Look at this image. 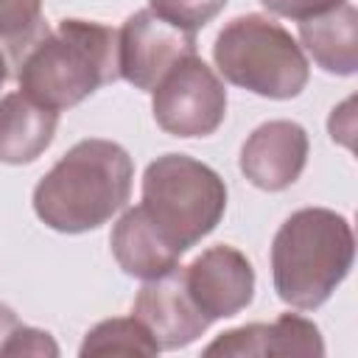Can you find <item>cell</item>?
<instances>
[{
	"instance_id": "obj_1",
	"label": "cell",
	"mask_w": 358,
	"mask_h": 358,
	"mask_svg": "<svg viewBox=\"0 0 358 358\" xmlns=\"http://www.w3.org/2000/svg\"><path fill=\"white\" fill-rule=\"evenodd\" d=\"M134 162L120 143L78 140L34 187L36 218L64 235L98 229L126 207Z\"/></svg>"
},
{
	"instance_id": "obj_2",
	"label": "cell",
	"mask_w": 358,
	"mask_h": 358,
	"mask_svg": "<svg viewBox=\"0 0 358 358\" xmlns=\"http://www.w3.org/2000/svg\"><path fill=\"white\" fill-rule=\"evenodd\" d=\"M117 78V31L92 20H62L17 64L20 92L56 112Z\"/></svg>"
},
{
	"instance_id": "obj_3",
	"label": "cell",
	"mask_w": 358,
	"mask_h": 358,
	"mask_svg": "<svg viewBox=\"0 0 358 358\" xmlns=\"http://www.w3.org/2000/svg\"><path fill=\"white\" fill-rule=\"evenodd\" d=\"M355 257L350 221L327 207L291 213L271 243V280L277 296L296 310H316L344 282Z\"/></svg>"
},
{
	"instance_id": "obj_4",
	"label": "cell",
	"mask_w": 358,
	"mask_h": 358,
	"mask_svg": "<svg viewBox=\"0 0 358 358\" xmlns=\"http://www.w3.org/2000/svg\"><path fill=\"white\" fill-rule=\"evenodd\" d=\"M218 73L260 98H296L310 78L302 45L266 14H241L229 20L213 45Z\"/></svg>"
},
{
	"instance_id": "obj_5",
	"label": "cell",
	"mask_w": 358,
	"mask_h": 358,
	"mask_svg": "<svg viewBox=\"0 0 358 358\" xmlns=\"http://www.w3.org/2000/svg\"><path fill=\"white\" fill-rule=\"evenodd\" d=\"M143 213L185 255L210 235L227 210V185L204 162L187 154H162L143 173Z\"/></svg>"
},
{
	"instance_id": "obj_6",
	"label": "cell",
	"mask_w": 358,
	"mask_h": 358,
	"mask_svg": "<svg viewBox=\"0 0 358 358\" xmlns=\"http://www.w3.org/2000/svg\"><path fill=\"white\" fill-rule=\"evenodd\" d=\"M151 112L165 134L207 137L227 117L224 81L204 59L193 53L151 90Z\"/></svg>"
},
{
	"instance_id": "obj_7",
	"label": "cell",
	"mask_w": 358,
	"mask_h": 358,
	"mask_svg": "<svg viewBox=\"0 0 358 358\" xmlns=\"http://www.w3.org/2000/svg\"><path fill=\"white\" fill-rule=\"evenodd\" d=\"M196 53V31L179 28L151 8L126 17L117 31V70L134 90L151 92L182 59Z\"/></svg>"
},
{
	"instance_id": "obj_8",
	"label": "cell",
	"mask_w": 358,
	"mask_h": 358,
	"mask_svg": "<svg viewBox=\"0 0 358 358\" xmlns=\"http://www.w3.org/2000/svg\"><path fill=\"white\" fill-rule=\"evenodd\" d=\"M185 288L207 322L241 313L255 296V268L249 257L227 243L204 249L182 266Z\"/></svg>"
},
{
	"instance_id": "obj_9",
	"label": "cell",
	"mask_w": 358,
	"mask_h": 358,
	"mask_svg": "<svg viewBox=\"0 0 358 358\" xmlns=\"http://www.w3.org/2000/svg\"><path fill=\"white\" fill-rule=\"evenodd\" d=\"M131 316L151 333L159 350L187 347L210 327L185 288L182 266L145 280V285L134 296Z\"/></svg>"
},
{
	"instance_id": "obj_10",
	"label": "cell",
	"mask_w": 358,
	"mask_h": 358,
	"mask_svg": "<svg viewBox=\"0 0 358 358\" xmlns=\"http://www.w3.org/2000/svg\"><path fill=\"white\" fill-rule=\"evenodd\" d=\"M308 131L294 120L260 123L241 148V173L260 190L280 193L291 187L308 162Z\"/></svg>"
},
{
	"instance_id": "obj_11",
	"label": "cell",
	"mask_w": 358,
	"mask_h": 358,
	"mask_svg": "<svg viewBox=\"0 0 358 358\" xmlns=\"http://www.w3.org/2000/svg\"><path fill=\"white\" fill-rule=\"evenodd\" d=\"M204 355H324V341L310 319L282 313L271 324L255 322L221 333L204 347Z\"/></svg>"
},
{
	"instance_id": "obj_12",
	"label": "cell",
	"mask_w": 358,
	"mask_h": 358,
	"mask_svg": "<svg viewBox=\"0 0 358 358\" xmlns=\"http://www.w3.org/2000/svg\"><path fill=\"white\" fill-rule=\"evenodd\" d=\"M59 112L31 101L22 92L0 98V162L28 165L53 143Z\"/></svg>"
},
{
	"instance_id": "obj_13",
	"label": "cell",
	"mask_w": 358,
	"mask_h": 358,
	"mask_svg": "<svg viewBox=\"0 0 358 358\" xmlns=\"http://www.w3.org/2000/svg\"><path fill=\"white\" fill-rule=\"evenodd\" d=\"M109 246L112 255L117 260V266L137 280H151L159 277L171 268L179 266V252L165 241V235L148 221V215L143 213V207H131L126 210L112 235H109Z\"/></svg>"
},
{
	"instance_id": "obj_14",
	"label": "cell",
	"mask_w": 358,
	"mask_h": 358,
	"mask_svg": "<svg viewBox=\"0 0 358 358\" xmlns=\"http://www.w3.org/2000/svg\"><path fill=\"white\" fill-rule=\"evenodd\" d=\"M299 42L313 62L333 76H352L358 70V11L350 3L302 20Z\"/></svg>"
},
{
	"instance_id": "obj_15",
	"label": "cell",
	"mask_w": 358,
	"mask_h": 358,
	"mask_svg": "<svg viewBox=\"0 0 358 358\" xmlns=\"http://www.w3.org/2000/svg\"><path fill=\"white\" fill-rule=\"evenodd\" d=\"M45 34L42 0H0V50L11 67H17Z\"/></svg>"
},
{
	"instance_id": "obj_16",
	"label": "cell",
	"mask_w": 358,
	"mask_h": 358,
	"mask_svg": "<svg viewBox=\"0 0 358 358\" xmlns=\"http://www.w3.org/2000/svg\"><path fill=\"white\" fill-rule=\"evenodd\" d=\"M159 347L151 333L134 319H103L81 341L78 355H157Z\"/></svg>"
},
{
	"instance_id": "obj_17",
	"label": "cell",
	"mask_w": 358,
	"mask_h": 358,
	"mask_svg": "<svg viewBox=\"0 0 358 358\" xmlns=\"http://www.w3.org/2000/svg\"><path fill=\"white\" fill-rule=\"evenodd\" d=\"M224 6L227 0H148V8L154 14L187 31L204 28L210 20H215L224 11Z\"/></svg>"
},
{
	"instance_id": "obj_18",
	"label": "cell",
	"mask_w": 358,
	"mask_h": 358,
	"mask_svg": "<svg viewBox=\"0 0 358 358\" xmlns=\"http://www.w3.org/2000/svg\"><path fill=\"white\" fill-rule=\"evenodd\" d=\"M0 355H59V347L50 338V333L28 324H17Z\"/></svg>"
},
{
	"instance_id": "obj_19",
	"label": "cell",
	"mask_w": 358,
	"mask_h": 358,
	"mask_svg": "<svg viewBox=\"0 0 358 358\" xmlns=\"http://www.w3.org/2000/svg\"><path fill=\"white\" fill-rule=\"evenodd\" d=\"M260 3H263V8H268V11L277 14V17L302 22V20L327 14V11L338 8V6L347 3V0H260Z\"/></svg>"
},
{
	"instance_id": "obj_20",
	"label": "cell",
	"mask_w": 358,
	"mask_h": 358,
	"mask_svg": "<svg viewBox=\"0 0 358 358\" xmlns=\"http://www.w3.org/2000/svg\"><path fill=\"white\" fill-rule=\"evenodd\" d=\"M17 324H20V319H17L14 308H8L6 302H0V352H3L6 341L11 338V333L17 330Z\"/></svg>"
},
{
	"instance_id": "obj_21",
	"label": "cell",
	"mask_w": 358,
	"mask_h": 358,
	"mask_svg": "<svg viewBox=\"0 0 358 358\" xmlns=\"http://www.w3.org/2000/svg\"><path fill=\"white\" fill-rule=\"evenodd\" d=\"M8 67H11V64H8V59H6V53L0 50V90H3V84L8 81Z\"/></svg>"
}]
</instances>
